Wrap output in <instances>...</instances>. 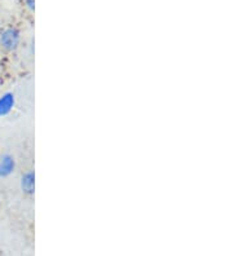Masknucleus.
Listing matches in <instances>:
<instances>
[{"label":"nucleus","instance_id":"f257e3e1","mask_svg":"<svg viewBox=\"0 0 233 256\" xmlns=\"http://www.w3.org/2000/svg\"><path fill=\"white\" fill-rule=\"evenodd\" d=\"M21 42V32L17 28H6L0 30V47L7 52H15Z\"/></svg>","mask_w":233,"mask_h":256},{"label":"nucleus","instance_id":"f03ea898","mask_svg":"<svg viewBox=\"0 0 233 256\" xmlns=\"http://www.w3.org/2000/svg\"><path fill=\"white\" fill-rule=\"evenodd\" d=\"M16 170L15 156L10 153H6L0 156V178H10Z\"/></svg>","mask_w":233,"mask_h":256},{"label":"nucleus","instance_id":"7ed1b4c3","mask_svg":"<svg viewBox=\"0 0 233 256\" xmlns=\"http://www.w3.org/2000/svg\"><path fill=\"white\" fill-rule=\"evenodd\" d=\"M16 105V94L13 92H6L0 96V118L10 116Z\"/></svg>","mask_w":233,"mask_h":256},{"label":"nucleus","instance_id":"20e7f679","mask_svg":"<svg viewBox=\"0 0 233 256\" xmlns=\"http://www.w3.org/2000/svg\"><path fill=\"white\" fill-rule=\"evenodd\" d=\"M20 186H21L22 193L26 196H33L35 193V172L29 170L25 174H22Z\"/></svg>","mask_w":233,"mask_h":256},{"label":"nucleus","instance_id":"39448f33","mask_svg":"<svg viewBox=\"0 0 233 256\" xmlns=\"http://www.w3.org/2000/svg\"><path fill=\"white\" fill-rule=\"evenodd\" d=\"M25 4L30 10H35V0H25Z\"/></svg>","mask_w":233,"mask_h":256}]
</instances>
